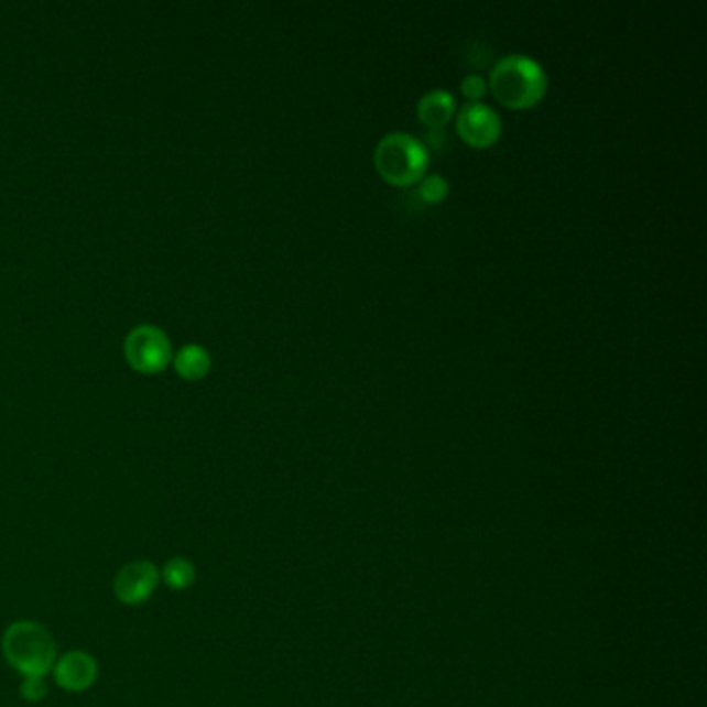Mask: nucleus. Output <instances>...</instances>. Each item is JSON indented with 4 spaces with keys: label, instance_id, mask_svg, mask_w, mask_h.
Wrapping results in <instances>:
<instances>
[{
    "label": "nucleus",
    "instance_id": "obj_1",
    "mask_svg": "<svg viewBox=\"0 0 707 707\" xmlns=\"http://www.w3.org/2000/svg\"><path fill=\"white\" fill-rule=\"evenodd\" d=\"M488 88L500 105L521 110L535 107L546 96L548 77L535 58L509 54L492 67Z\"/></svg>",
    "mask_w": 707,
    "mask_h": 707
},
{
    "label": "nucleus",
    "instance_id": "obj_5",
    "mask_svg": "<svg viewBox=\"0 0 707 707\" xmlns=\"http://www.w3.org/2000/svg\"><path fill=\"white\" fill-rule=\"evenodd\" d=\"M457 133L474 148H490L502 133V121L492 108L467 102L457 115Z\"/></svg>",
    "mask_w": 707,
    "mask_h": 707
},
{
    "label": "nucleus",
    "instance_id": "obj_4",
    "mask_svg": "<svg viewBox=\"0 0 707 707\" xmlns=\"http://www.w3.org/2000/svg\"><path fill=\"white\" fill-rule=\"evenodd\" d=\"M124 359L135 372H164L173 361V345L159 326L142 324L124 338Z\"/></svg>",
    "mask_w": 707,
    "mask_h": 707
},
{
    "label": "nucleus",
    "instance_id": "obj_7",
    "mask_svg": "<svg viewBox=\"0 0 707 707\" xmlns=\"http://www.w3.org/2000/svg\"><path fill=\"white\" fill-rule=\"evenodd\" d=\"M53 672L58 687L81 693L96 683L98 664L88 652H69L54 662Z\"/></svg>",
    "mask_w": 707,
    "mask_h": 707
},
{
    "label": "nucleus",
    "instance_id": "obj_3",
    "mask_svg": "<svg viewBox=\"0 0 707 707\" xmlns=\"http://www.w3.org/2000/svg\"><path fill=\"white\" fill-rule=\"evenodd\" d=\"M373 164L390 185L411 187L425 177L429 154L424 143L407 133H389L376 145Z\"/></svg>",
    "mask_w": 707,
    "mask_h": 707
},
{
    "label": "nucleus",
    "instance_id": "obj_10",
    "mask_svg": "<svg viewBox=\"0 0 707 707\" xmlns=\"http://www.w3.org/2000/svg\"><path fill=\"white\" fill-rule=\"evenodd\" d=\"M160 575H162L164 584L168 585L171 589H175V591L189 589V587L195 584L194 563L187 561V558H183V556L171 558V561L164 565V570H162Z\"/></svg>",
    "mask_w": 707,
    "mask_h": 707
},
{
    "label": "nucleus",
    "instance_id": "obj_2",
    "mask_svg": "<svg viewBox=\"0 0 707 707\" xmlns=\"http://www.w3.org/2000/svg\"><path fill=\"white\" fill-rule=\"evenodd\" d=\"M2 654L23 676H46L56 662L53 637L32 620H18L4 631Z\"/></svg>",
    "mask_w": 707,
    "mask_h": 707
},
{
    "label": "nucleus",
    "instance_id": "obj_8",
    "mask_svg": "<svg viewBox=\"0 0 707 707\" xmlns=\"http://www.w3.org/2000/svg\"><path fill=\"white\" fill-rule=\"evenodd\" d=\"M455 98L446 89H432L422 96L417 105V117L422 123L440 129L455 117Z\"/></svg>",
    "mask_w": 707,
    "mask_h": 707
},
{
    "label": "nucleus",
    "instance_id": "obj_11",
    "mask_svg": "<svg viewBox=\"0 0 707 707\" xmlns=\"http://www.w3.org/2000/svg\"><path fill=\"white\" fill-rule=\"evenodd\" d=\"M417 195L424 204H440L448 195V181L440 175H427L417 183Z\"/></svg>",
    "mask_w": 707,
    "mask_h": 707
},
{
    "label": "nucleus",
    "instance_id": "obj_9",
    "mask_svg": "<svg viewBox=\"0 0 707 707\" xmlns=\"http://www.w3.org/2000/svg\"><path fill=\"white\" fill-rule=\"evenodd\" d=\"M173 361H175V370L178 376L189 382H197V380L206 378L213 368V357L202 345H185L173 357Z\"/></svg>",
    "mask_w": 707,
    "mask_h": 707
},
{
    "label": "nucleus",
    "instance_id": "obj_6",
    "mask_svg": "<svg viewBox=\"0 0 707 707\" xmlns=\"http://www.w3.org/2000/svg\"><path fill=\"white\" fill-rule=\"evenodd\" d=\"M160 570L150 561H135L124 565L115 577V596L127 606H138L148 600L159 587Z\"/></svg>",
    "mask_w": 707,
    "mask_h": 707
},
{
    "label": "nucleus",
    "instance_id": "obj_12",
    "mask_svg": "<svg viewBox=\"0 0 707 707\" xmlns=\"http://www.w3.org/2000/svg\"><path fill=\"white\" fill-rule=\"evenodd\" d=\"M21 695L25 701H32V704H37L46 697V683H44V676H23V683H21Z\"/></svg>",
    "mask_w": 707,
    "mask_h": 707
},
{
    "label": "nucleus",
    "instance_id": "obj_13",
    "mask_svg": "<svg viewBox=\"0 0 707 707\" xmlns=\"http://www.w3.org/2000/svg\"><path fill=\"white\" fill-rule=\"evenodd\" d=\"M460 91H463V96H465L469 102H479V100L486 96V91H488V84H486L483 77L471 73V75H467V77L463 79Z\"/></svg>",
    "mask_w": 707,
    "mask_h": 707
}]
</instances>
